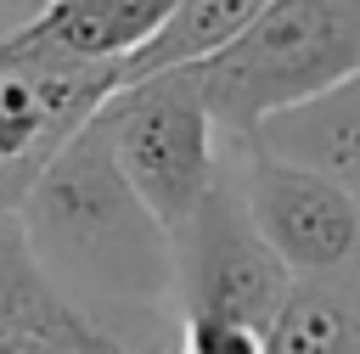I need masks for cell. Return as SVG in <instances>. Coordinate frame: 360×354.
<instances>
[{"label": "cell", "instance_id": "6da1fadb", "mask_svg": "<svg viewBox=\"0 0 360 354\" xmlns=\"http://www.w3.org/2000/svg\"><path fill=\"white\" fill-rule=\"evenodd\" d=\"M17 225L45 275L84 315L90 298L118 309H174V236L118 169L101 118L34 174Z\"/></svg>", "mask_w": 360, "mask_h": 354}, {"label": "cell", "instance_id": "7a4b0ae2", "mask_svg": "<svg viewBox=\"0 0 360 354\" xmlns=\"http://www.w3.org/2000/svg\"><path fill=\"white\" fill-rule=\"evenodd\" d=\"M180 73L214 124L248 140L276 112L360 79V0H270L225 51Z\"/></svg>", "mask_w": 360, "mask_h": 354}, {"label": "cell", "instance_id": "3957f363", "mask_svg": "<svg viewBox=\"0 0 360 354\" xmlns=\"http://www.w3.org/2000/svg\"><path fill=\"white\" fill-rule=\"evenodd\" d=\"M96 118L107 129L118 169L129 174L141 202L163 219V230L174 236L202 208L214 180L225 174V140H231L214 124V112L202 107L197 84L180 67H169V73L124 84Z\"/></svg>", "mask_w": 360, "mask_h": 354}, {"label": "cell", "instance_id": "277c9868", "mask_svg": "<svg viewBox=\"0 0 360 354\" xmlns=\"http://www.w3.org/2000/svg\"><path fill=\"white\" fill-rule=\"evenodd\" d=\"M292 275L253 230L225 140V174L202 197V208L174 230V315L180 326H253L270 332Z\"/></svg>", "mask_w": 360, "mask_h": 354}, {"label": "cell", "instance_id": "5b68a950", "mask_svg": "<svg viewBox=\"0 0 360 354\" xmlns=\"http://www.w3.org/2000/svg\"><path fill=\"white\" fill-rule=\"evenodd\" d=\"M231 174L253 230L292 281H326L360 270V197L349 185L236 135H231Z\"/></svg>", "mask_w": 360, "mask_h": 354}, {"label": "cell", "instance_id": "8992f818", "mask_svg": "<svg viewBox=\"0 0 360 354\" xmlns=\"http://www.w3.org/2000/svg\"><path fill=\"white\" fill-rule=\"evenodd\" d=\"M124 90L118 67L0 79V214H17L34 174Z\"/></svg>", "mask_w": 360, "mask_h": 354}, {"label": "cell", "instance_id": "52a82bcc", "mask_svg": "<svg viewBox=\"0 0 360 354\" xmlns=\"http://www.w3.org/2000/svg\"><path fill=\"white\" fill-rule=\"evenodd\" d=\"M0 337H51L84 354H141L45 275L17 214H0Z\"/></svg>", "mask_w": 360, "mask_h": 354}, {"label": "cell", "instance_id": "ba28073f", "mask_svg": "<svg viewBox=\"0 0 360 354\" xmlns=\"http://www.w3.org/2000/svg\"><path fill=\"white\" fill-rule=\"evenodd\" d=\"M248 140L276 152V157H287V163L332 174L338 185H349L360 197V79H349V84L304 101V107L276 112Z\"/></svg>", "mask_w": 360, "mask_h": 354}, {"label": "cell", "instance_id": "9c48e42d", "mask_svg": "<svg viewBox=\"0 0 360 354\" xmlns=\"http://www.w3.org/2000/svg\"><path fill=\"white\" fill-rule=\"evenodd\" d=\"M270 354H360V270L292 281L270 320Z\"/></svg>", "mask_w": 360, "mask_h": 354}, {"label": "cell", "instance_id": "30bf717a", "mask_svg": "<svg viewBox=\"0 0 360 354\" xmlns=\"http://www.w3.org/2000/svg\"><path fill=\"white\" fill-rule=\"evenodd\" d=\"M45 6H51V0H0V45H6V39H17V34H22Z\"/></svg>", "mask_w": 360, "mask_h": 354}, {"label": "cell", "instance_id": "8fae6325", "mask_svg": "<svg viewBox=\"0 0 360 354\" xmlns=\"http://www.w3.org/2000/svg\"><path fill=\"white\" fill-rule=\"evenodd\" d=\"M0 354H84V348H68L51 337H0Z\"/></svg>", "mask_w": 360, "mask_h": 354}, {"label": "cell", "instance_id": "7c38bea8", "mask_svg": "<svg viewBox=\"0 0 360 354\" xmlns=\"http://www.w3.org/2000/svg\"><path fill=\"white\" fill-rule=\"evenodd\" d=\"M158 354H186V348H180V343H169V348H158Z\"/></svg>", "mask_w": 360, "mask_h": 354}]
</instances>
